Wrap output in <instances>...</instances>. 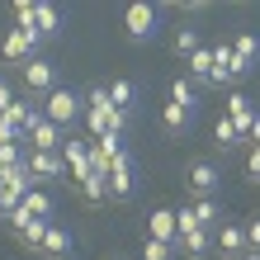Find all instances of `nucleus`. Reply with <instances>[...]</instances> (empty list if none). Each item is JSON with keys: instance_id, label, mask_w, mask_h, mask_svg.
<instances>
[{"instance_id": "obj_1", "label": "nucleus", "mask_w": 260, "mask_h": 260, "mask_svg": "<svg viewBox=\"0 0 260 260\" xmlns=\"http://www.w3.org/2000/svg\"><path fill=\"white\" fill-rule=\"evenodd\" d=\"M133 114H118L114 100H109V85H90L85 95V123H90V142L95 137H123Z\"/></svg>"}, {"instance_id": "obj_2", "label": "nucleus", "mask_w": 260, "mask_h": 260, "mask_svg": "<svg viewBox=\"0 0 260 260\" xmlns=\"http://www.w3.org/2000/svg\"><path fill=\"white\" fill-rule=\"evenodd\" d=\"M43 114H48V118H52V123H57V128H71V123H76V118H81V114H85V100H81V95H76V90H62V85H57V90H52V95H48V100H43Z\"/></svg>"}, {"instance_id": "obj_3", "label": "nucleus", "mask_w": 260, "mask_h": 260, "mask_svg": "<svg viewBox=\"0 0 260 260\" xmlns=\"http://www.w3.org/2000/svg\"><path fill=\"white\" fill-rule=\"evenodd\" d=\"M43 48V38L34 34V28H19V24H14L10 28V34H5V43H0V57H5V62H34V52Z\"/></svg>"}, {"instance_id": "obj_4", "label": "nucleus", "mask_w": 260, "mask_h": 260, "mask_svg": "<svg viewBox=\"0 0 260 260\" xmlns=\"http://www.w3.org/2000/svg\"><path fill=\"white\" fill-rule=\"evenodd\" d=\"M246 76L251 71L241 67L232 43H218V48H213V85H237V81H246Z\"/></svg>"}, {"instance_id": "obj_5", "label": "nucleus", "mask_w": 260, "mask_h": 260, "mask_svg": "<svg viewBox=\"0 0 260 260\" xmlns=\"http://www.w3.org/2000/svg\"><path fill=\"white\" fill-rule=\"evenodd\" d=\"M24 142H34V151H62V142H67V128H57L48 114H38L34 123L24 128Z\"/></svg>"}, {"instance_id": "obj_6", "label": "nucleus", "mask_w": 260, "mask_h": 260, "mask_svg": "<svg viewBox=\"0 0 260 260\" xmlns=\"http://www.w3.org/2000/svg\"><path fill=\"white\" fill-rule=\"evenodd\" d=\"M133 185H137V166H133V151H123V156L114 161V171H109V199L114 204H128Z\"/></svg>"}, {"instance_id": "obj_7", "label": "nucleus", "mask_w": 260, "mask_h": 260, "mask_svg": "<svg viewBox=\"0 0 260 260\" xmlns=\"http://www.w3.org/2000/svg\"><path fill=\"white\" fill-rule=\"evenodd\" d=\"M24 85H28V100L52 95V90H57V67H52V62H43V57L24 62Z\"/></svg>"}, {"instance_id": "obj_8", "label": "nucleus", "mask_w": 260, "mask_h": 260, "mask_svg": "<svg viewBox=\"0 0 260 260\" xmlns=\"http://www.w3.org/2000/svg\"><path fill=\"white\" fill-rule=\"evenodd\" d=\"M123 28H128L133 43H151L156 38V10L151 5H128L123 10Z\"/></svg>"}, {"instance_id": "obj_9", "label": "nucleus", "mask_w": 260, "mask_h": 260, "mask_svg": "<svg viewBox=\"0 0 260 260\" xmlns=\"http://www.w3.org/2000/svg\"><path fill=\"white\" fill-rule=\"evenodd\" d=\"M185 185H189L199 199H213V194H218V185H222V171H218L213 161H194L189 171H185Z\"/></svg>"}, {"instance_id": "obj_10", "label": "nucleus", "mask_w": 260, "mask_h": 260, "mask_svg": "<svg viewBox=\"0 0 260 260\" xmlns=\"http://www.w3.org/2000/svg\"><path fill=\"white\" fill-rule=\"evenodd\" d=\"M213 246L222 251V260H241V255H246V227L222 222L218 232H213Z\"/></svg>"}, {"instance_id": "obj_11", "label": "nucleus", "mask_w": 260, "mask_h": 260, "mask_svg": "<svg viewBox=\"0 0 260 260\" xmlns=\"http://www.w3.org/2000/svg\"><path fill=\"white\" fill-rule=\"evenodd\" d=\"M227 118H232L237 133L246 137V133L255 128V118H260V114H255V100H251V95H241V90H232V95H227Z\"/></svg>"}, {"instance_id": "obj_12", "label": "nucleus", "mask_w": 260, "mask_h": 260, "mask_svg": "<svg viewBox=\"0 0 260 260\" xmlns=\"http://www.w3.org/2000/svg\"><path fill=\"white\" fill-rule=\"evenodd\" d=\"M28 171L34 180H67V161L62 151H28Z\"/></svg>"}, {"instance_id": "obj_13", "label": "nucleus", "mask_w": 260, "mask_h": 260, "mask_svg": "<svg viewBox=\"0 0 260 260\" xmlns=\"http://www.w3.org/2000/svg\"><path fill=\"white\" fill-rule=\"evenodd\" d=\"M147 237L151 241H180V227H175V208H156V213H147Z\"/></svg>"}, {"instance_id": "obj_14", "label": "nucleus", "mask_w": 260, "mask_h": 260, "mask_svg": "<svg viewBox=\"0 0 260 260\" xmlns=\"http://www.w3.org/2000/svg\"><path fill=\"white\" fill-rule=\"evenodd\" d=\"M34 34L43 43L57 38V34H62V10H57V5H34Z\"/></svg>"}, {"instance_id": "obj_15", "label": "nucleus", "mask_w": 260, "mask_h": 260, "mask_svg": "<svg viewBox=\"0 0 260 260\" xmlns=\"http://www.w3.org/2000/svg\"><path fill=\"white\" fill-rule=\"evenodd\" d=\"M213 251V232H204V227H199V232H185L175 241V255H189V260H204Z\"/></svg>"}, {"instance_id": "obj_16", "label": "nucleus", "mask_w": 260, "mask_h": 260, "mask_svg": "<svg viewBox=\"0 0 260 260\" xmlns=\"http://www.w3.org/2000/svg\"><path fill=\"white\" fill-rule=\"evenodd\" d=\"M189 213H194V222L204 227V232H218V227H222V204H218V199H194Z\"/></svg>"}, {"instance_id": "obj_17", "label": "nucleus", "mask_w": 260, "mask_h": 260, "mask_svg": "<svg viewBox=\"0 0 260 260\" xmlns=\"http://www.w3.org/2000/svg\"><path fill=\"white\" fill-rule=\"evenodd\" d=\"M52 222H57V218H34L28 227H19V232H14V237H19V246H28L34 255H43V241H48V227H52Z\"/></svg>"}, {"instance_id": "obj_18", "label": "nucleus", "mask_w": 260, "mask_h": 260, "mask_svg": "<svg viewBox=\"0 0 260 260\" xmlns=\"http://www.w3.org/2000/svg\"><path fill=\"white\" fill-rule=\"evenodd\" d=\"M43 255H48V260H67V255H71V232H67L62 222H52V227H48V241H43Z\"/></svg>"}, {"instance_id": "obj_19", "label": "nucleus", "mask_w": 260, "mask_h": 260, "mask_svg": "<svg viewBox=\"0 0 260 260\" xmlns=\"http://www.w3.org/2000/svg\"><path fill=\"white\" fill-rule=\"evenodd\" d=\"M19 213H28V218H52L57 204H52V194H48V189H28V194H24V204H19Z\"/></svg>"}, {"instance_id": "obj_20", "label": "nucleus", "mask_w": 260, "mask_h": 260, "mask_svg": "<svg viewBox=\"0 0 260 260\" xmlns=\"http://www.w3.org/2000/svg\"><path fill=\"white\" fill-rule=\"evenodd\" d=\"M185 71L194 76L199 85H213V48H199L194 57H185Z\"/></svg>"}, {"instance_id": "obj_21", "label": "nucleus", "mask_w": 260, "mask_h": 260, "mask_svg": "<svg viewBox=\"0 0 260 260\" xmlns=\"http://www.w3.org/2000/svg\"><path fill=\"white\" fill-rule=\"evenodd\" d=\"M232 48H237V57H241V67H246V71L260 67V34H237Z\"/></svg>"}, {"instance_id": "obj_22", "label": "nucleus", "mask_w": 260, "mask_h": 260, "mask_svg": "<svg viewBox=\"0 0 260 260\" xmlns=\"http://www.w3.org/2000/svg\"><path fill=\"white\" fill-rule=\"evenodd\" d=\"M109 100H114V109H118V114H133V104H137V85H133V81H114V85H109Z\"/></svg>"}, {"instance_id": "obj_23", "label": "nucleus", "mask_w": 260, "mask_h": 260, "mask_svg": "<svg viewBox=\"0 0 260 260\" xmlns=\"http://www.w3.org/2000/svg\"><path fill=\"white\" fill-rule=\"evenodd\" d=\"M189 118H194L189 109H180V104H166V109H161V128L175 137V133H185V128H189Z\"/></svg>"}, {"instance_id": "obj_24", "label": "nucleus", "mask_w": 260, "mask_h": 260, "mask_svg": "<svg viewBox=\"0 0 260 260\" xmlns=\"http://www.w3.org/2000/svg\"><path fill=\"white\" fill-rule=\"evenodd\" d=\"M171 104H180V109H199V100H194V81H185V76H175L171 81Z\"/></svg>"}, {"instance_id": "obj_25", "label": "nucleus", "mask_w": 260, "mask_h": 260, "mask_svg": "<svg viewBox=\"0 0 260 260\" xmlns=\"http://www.w3.org/2000/svg\"><path fill=\"white\" fill-rule=\"evenodd\" d=\"M213 142H218V151H232V147L241 142V133H237L232 118H218V128H213Z\"/></svg>"}, {"instance_id": "obj_26", "label": "nucleus", "mask_w": 260, "mask_h": 260, "mask_svg": "<svg viewBox=\"0 0 260 260\" xmlns=\"http://www.w3.org/2000/svg\"><path fill=\"white\" fill-rule=\"evenodd\" d=\"M81 194L90 199V204H104V199H109V180H104V175H90V180H81Z\"/></svg>"}, {"instance_id": "obj_27", "label": "nucleus", "mask_w": 260, "mask_h": 260, "mask_svg": "<svg viewBox=\"0 0 260 260\" xmlns=\"http://www.w3.org/2000/svg\"><path fill=\"white\" fill-rule=\"evenodd\" d=\"M142 260H175V246H171V241H142Z\"/></svg>"}, {"instance_id": "obj_28", "label": "nucleus", "mask_w": 260, "mask_h": 260, "mask_svg": "<svg viewBox=\"0 0 260 260\" xmlns=\"http://www.w3.org/2000/svg\"><path fill=\"white\" fill-rule=\"evenodd\" d=\"M175 52L180 57H194L199 52V34H194V28H180V34H175Z\"/></svg>"}, {"instance_id": "obj_29", "label": "nucleus", "mask_w": 260, "mask_h": 260, "mask_svg": "<svg viewBox=\"0 0 260 260\" xmlns=\"http://www.w3.org/2000/svg\"><path fill=\"white\" fill-rule=\"evenodd\" d=\"M14 19H19V28H34V0H19L14 5Z\"/></svg>"}, {"instance_id": "obj_30", "label": "nucleus", "mask_w": 260, "mask_h": 260, "mask_svg": "<svg viewBox=\"0 0 260 260\" xmlns=\"http://www.w3.org/2000/svg\"><path fill=\"white\" fill-rule=\"evenodd\" d=\"M246 251H260V213L246 222Z\"/></svg>"}, {"instance_id": "obj_31", "label": "nucleus", "mask_w": 260, "mask_h": 260, "mask_svg": "<svg viewBox=\"0 0 260 260\" xmlns=\"http://www.w3.org/2000/svg\"><path fill=\"white\" fill-rule=\"evenodd\" d=\"M10 104H14V90H10V81H5V76H0V114H5Z\"/></svg>"}, {"instance_id": "obj_32", "label": "nucleus", "mask_w": 260, "mask_h": 260, "mask_svg": "<svg viewBox=\"0 0 260 260\" xmlns=\"http://www.w3.org/2000/svg\"><path fill=\"white\" fill-rule=\"evenodd\" d=\"M246 175L260 180V147H251V156H246Z\"/></svg>"}, {"instance_id": "obj_33", "label": "nucleus", "mask_w": 260, "mask_h": 260, "mask_svg": "<svg viewBox=\"0 0 260 260\" xmlns=\"http://www.w3.org/2000/svg\"><path fill=\"white\" fill-rule=\"evenodd\" d=\"M251 142H255V147H260V118H255V128H251Z\"/></svg>"}, {"instance_id": "obj_34", "label": "nucleus", "mask_w": 260, "mask_h": 260, "mask_svg": "<svg viewBox=\"0 0 260 260\" xmlns=\"http://www.w3.org/2000/svg\"><path fill=\"white\" fill-rule=\"evenodd\" d=\"M241 260H260V251H246V255H241Z\"/></svg>"}, {"instance_id": "obj_35", "label": "nucleus", "mask_w": 260, "mask_h": 260, "mask_svg": "<svg viewBox=\"0 0 260 260\" xmlns=\"http://www.w3.org/2000/svg\"><path fill=\"white\" fill-rule=\"evenodd\" d=\"M0 218H5V213H0Z\"/></svg>"}]
</instances>
